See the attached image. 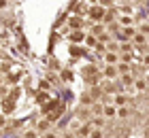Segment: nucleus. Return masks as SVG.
Segmentation results:
<instances>
[{
	"label": "nucleus",
	"instance_id": "29",
	"mask_svg": "<svg viewBox=\"0 0 149 138\" xmlns=\"http://www.w3.org/2000/svg\"><path fill=\"white\" fill-rule=\"evenodd\" d=\"M145 64H149V55H145Z\"/></svg>",
	"mask_w": 149,
	"mask_h": 138
},
{
	"label": "nucleus",
	"instance_id": "3",
	"mask_svg": "<svg viewBox=\"0 0 149 138\" xmlns=\"http://www.w3.org/2000/svg\"><path fill=\"white\" fill-rule=\"evenodd\" d=\"M49 126H51L49 121H38V123H36V132H38V134H45V132H49V130H51Z\"/></svg>",
	"mask_w": 149,
	"mask_h": 138
},
{
	"label": "nucleus",
	"instance_id": "8",
	"mask_svg": "<svg viewBox=\"0 0 149 138\" xmlns=\"http://www.w3.org/2000/svg\"><path fill=\"white\" fill-rule=\"evenodd\" d=\"M134 45H147V36H143V34H136V36H134Z\"/></svg>",
	"mask_w": 149,
	"mask_h": 138
},
{
	"label": "nucleus",
	"instance_id": "18",
	"mask_svg": "<svg viewBox=\"0 0 149 138\" xmlns=\"http://www.w3.org/2000/svg\"><path fill=\"white\" fill-rule=\"evenodd\" d=\"M85 43L90 45V47H96V45H98V40L94 38V36H87V38H85Z\"/></svg>",
	"mask_w": 149,
	"mask_h": 138
},
{
	"label": "nucleus",
	"instance_id": "22",
	"mask_svg": "<svg viewBox=\"0 0 149 138\" xmlns=\"http://www.w3.org/2000/svg\"><path fill=\"white\" fill-rule=\"evenodd\" d=\"M128 113H130L128 108H119V110H117V117H121V119H124V117H128Z\"/></svg>",
	"mask_w": 149,
	"mask_h": 138
},
{
	"label": "nucleus",
	"instance_id": "7",
	"mask_svg": "<svg viewBox=\"0 0 149 138\" xmlns=\"http://www.w3.org/2000/svg\"><path fill=\"white\" fill-rule=\"evenodd\" d=\"M68 26L72 28V30H79V28H81V17H70L68 19Z\"/></svg>",
	"mask_w": 149,
	"mask_h": 138
},
{
	"label": "nucleus",
	"instance_id": "28",
	"mask_svg": "<svg viewBox=\"0 0 149 138\" xmlns=\"http://www.w3.org/2000/svg\"><path fill=\"white\" fill-rule=\"evenodd\" d=\"M64 138H74V136L72 134H64Z\"/></svg>",
	"mask_w": 149,
	"mask_h": 138
},
{
	"label": "nucleus",
	"instance_id": "21",
	"mask_svg": "<svg viewBox=\"0 0 149 138\" xmlns=\"http://www.w3.org/2000/svg\"><path fill=\"white\" fill-rule=\"evenodd\" d=\"M134 85H136V89H141V92H143V89H145V85H147V83L139 79V81H134Z\"/></svg>",
	"mask_w": 149,
	"mask_h": 138
},
{
	"label": "nucleus",
	"instance_id": "16",
	"mask_svg": "<svg viewBox=\"0 0 149 138\" xmlns=\"http://www.w3.org/2000/svg\"><path fill=\"white\" fill-rule=\"evenodd\" d=\"M119 21H121V26L126 28V26H130V24H132V17H128V15H124V17H119Z\"/></svg>",
	"mask_w": 149,
	"mask_h": 138
},
{
	"label": "nucleus",
	"instance_id": "2",
	"mask_svg": "<svg viewBox=\"0 0 149 138\" xmlns=\"http://www.w3.org/2000/svg\"><path fill=\"white\" fill-rule=\"evenodd\" d=\"M90 17H94V19H104V11L100 9V6H92V9H90Z\"/></svg>",
	"mask_w": 149,
	"mask_h": 138
},
{
	"label": "nucleus",
	"instance_id": "6",
	"mask_svg": "<svg viewBox=\"0 0 149 138\" xmlns=\"http://www.w3.org/2000/svg\"><path fill=\"white\" fill-rule=\"evenodd\" d=\"M102 115H104V117H113V115H117V110H115L113 104H107V106L102 108Z\"/></svg>",
	"mask_w": 149,
	"mask_h": 138
},
{
	"label": "nucleus",
	"instance_id": "26",
	"mask_svg": "<svg viewBox=\"0 0 149 138\" xmlns=\"http://www.w3.org/2000/svg\"><path fill=\"white\" fill-rule=\"evenodd\" d=\"M2 128H6V119H4L2 115H0V130H2Z\"/></svg>",
	"mask_w": 149,
	"mask_h": 138
},
{
	"label": "nucleus",
	"instance_id": "25",
	"mask_svg": "<svg viewBox=\"0 0 149 138\" xmlns=\"http://www.w3.org/2000/svg\"><path fill=\"white\" fill-rule=\"evenodd\" d=\"M98 36H100V43H107V40L111 38V36H109V34H107V32H102V34H98Z\"/></svg>",
	"mask_w": 149,
	"mask_h": 138
},
{
	"label": "nucleus",
	"instance_id": "1",
	"mask_svg": "<svg viewBox=\"0 0 149 138\" xmlns=\"http://www.w3.org/2000/svg\"><path fill=\"white\" fill-rule=\"evenodd\" d=\"M104 62L109 66H115V64H119V55L117 53H104Z\"/></svg>",
	"mask_w": 149,
	"mask_h": 138
},
{
	"label": "nucleus",
	"instance_id": "24",
	"mask_svg": "<svg viewBox=\"0 0 149 138\" xmlns=\"http://www.w3.org/2000/svg\"><path fill=\"white\" fill-rule=\"evenodd\" d=\"M107 49H111V51H119V45H117V43H109V45H107Z\"/></svg>",
	"mask_w": 149,
	"mask_h": 138
},
{
	"label": "nucleus",
	"instance_id": "11",
	"mask_svg": "<svg viewBox=\"0 0 149 138\" xmlns=\"http://www.w3.org/2000/svg\"><path fill=\"white\" fill-rule=\"evenodd\" d=\"M102 108L104 106H100V104H92V113L96 115V117H100V115H102Z\"/></svg>",
	"mask_w": 149,
	"mask_h": 138
},
{
	"label": "nucleus",
	"instance_id": "9",
	"mask_svg": "<svg viewBox=\"0 0 149 138\" xmlns=\"http://www.w3.org/2000/svg\"><path fill=\"white\" fill-rule=\"evenodd\" d=\"M92 121H94V128H98V130L104 126V117H94Z\"/></svg>",
	"mask_w": 149,
	"mask_h": 138
},
{
	"label": "nucleus",
	"instance_id": "12",
	"mask_svg": "<svg viewBox=\"0 0 149 138\" xmlns=\"http://www.w3.org/2000/svg\"><path fill=\"white\" fill-rule=\"evenodd\" d=\"M24 138H38V132H36V130H26Z\"/></svg>",
	"mask_w": 149,
	"mask_h": 138
},
{
	"label": "nucleus",
	"instance_id": "13",
	"mask_svg": "<svg viewBox=\"0 0 149 138\" xmlns=\"http://www.w3.org/2000/svg\"><path fill=\"white\" fill-rule=\"evenodd\" d=\"M87 138H102V132H100L98 128H92V132H90V136Z\"/></svg>",
	"mask_w": 149,
	"mask_h": 138
},
{
	"label": "nucleus",
	"instance_id": "23",
	"mask_svg": "<svg viewBox=\"0 0 149 138\" xmlns=\"http://www.w3.org/2000/svg\"><path fill=\"white\" fill-rule=\"evenodd\" d=\"M38 87L43 89V92H47V89H49V81H40V83H38Z\"/></svg>",
	"mask_w": 149,
	"mask_h": 138
},
{
	"label": "nucleus",
	"instance_id": "5",
	"mask_svg": "<svg viewBox=\"0 0 149 138\" xmlns=\"http://www.w3.org/2000/svg\"><path fill=\"white\" fill-rule=\"evenodd\" d=\"M68 38L72 40V43H81V40H83V32H79V30H72Z\"/></svg>",
	"mask_w": 149,
	"mask_h": 138
},
{
	"label": "nucleus",
	"instance_id": "14",
	"mask_svg": "<svg viewBox=\"0 0 149 138\" xmlns=\"http://www.w3.org/2000/svg\"><path fill=\"white\" fill-rule=\"evenodd\" d=\"M121 81H124V85H128V87H130L132 83H134V79L130 77V74H124V77H121ZM128 87H126V89H128Z\"/></svg>",
	"mask_w": 149,
	"mask_h": 138
},
{
	"label": "nucleus",
	"instance_id": "4",
	"mask_svg": "<svg viewBox=\"0 0 149 138\" xmlns=\"http://www.w3.org/2000/svg\"><path fill=\"white\" fill-rule=\"evenodd\" d=\"M104 77H107V79H115V77H117V68L107 64V68H104Z\"/></svg>",
	"mask_w": 149,
	"mask_h": 138
},
{
	"label": "nucleus",
	"instance_id": "27",
	"mask_svg": "<svg viewBox=\"0 0 149 138\" xmlns=\"http://www.w3.org/2000/svg\"><path fill=\"white\" fill-rule=\"evenodd\" d=\"M100 4H102V6H107V4H111V0H100Z\"/></svg>",
	"mask_w": 149,
	"mask_h": 138
},
{
	"label": "nucleus",
	"instance_id": "15",
	"mask_svg": "<svg viewBox=\"0 0 149 138\" xmlns=\"http://www.w3.org/2000/svg\"><path fill=\"white\" fill-rule=\"evenodd\" d=\"M126 100H128V98H126L124 94H117V96H115V104H126Z\"/></svg>",
	"mask_w": 149,
	"mask_h": 138
},
{
	"label": "nucleus",
	"instance_id": "19",
	"mask_svg": "<svg viewBox=\"0 0 149 138\" xmlns=\"http://www.w3.org/2000/svg\"><path fill=\"white\" fill-rule=\"evenodd\" d=\"M70 53H72V58H81V55H83V51H81V49H77V47H72V49H70Z\"/></svg>",
	"mask_w": 149,
	"mask_h": 138
},
{
	"label": "nucleus",
	"instance_id": "17",
	"mask_svg": "<svg viewBox=\"0 0 149 138\" xmlns=\"http://www.w3.org/2000/svg\"><path fill=\"white\" fill-rule=\"evenodd\" d=\"M141 34H143V36H149V24H141Z\"/></svg>",
	"mask_w": 149,
	"mask_h": 138
},
{
	"label": "nucleus",
	"instance_id": "10",
	"mask_svg": "<svg viewBox=\"0 0 149 138\" xmlns=\"http://www.w3.org/2000/svg\"><path fill=\"white\" fill-rule=\"evenodd\" d=\"M2 108H4V113H11V110L15 108V106H13V102H11V100H4V102H2Z\"/></svg>",
	"mask_w": 149,
	"mask_h": 138
},
{
	"label": "nucleus",
	"instance_id": "20",
	"mask_svg": "<svg viewBox=\"0 0 149 138\" xmlns=\"http://www.w3.org/2000/svg\"><path fill=\"white\" fill-rule=\"evenodd\" d=\"M40 138H58V134L53 132V130H49V132H45V134L40 136Z\"/></svg>",
	"mask_w": 149,
	"mask_h": 138
}]
</instances>
